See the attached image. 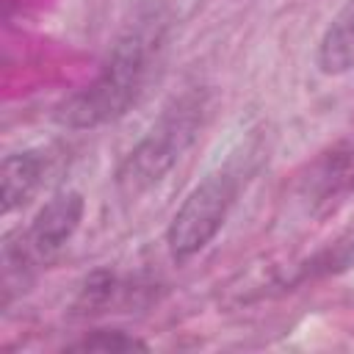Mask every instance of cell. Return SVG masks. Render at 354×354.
Masks as SVG:
<instances>
[{
  "instance_id": "cell-1",
  "label": "cell",
  "mask_w": 354,
  "mask_h": 354,
  "mask_svg": "<svg viewBox=\"0 0 354 354\" xmlns=\"http://www.w3.org/2000/svg\"><path fill=\"white\" fill-rule=\"evenodd\" d=\"M152 33L133 30L119 44L113 47L111 58L100 69V75L75 91L66 102H61L55 119L66 127L86 130L105 124L116 116H122L138 97L147 69H149V55H152Z\"/></svg>"
},
{
  "instance_id": "cell-2",
  "label": "cell",
  "mask_w": 354,
  "mask_h": 354,
  "mask_svg": "<svg viewBox=\"0 0 354 354\" xmlns=\"http://www.w3.org/2000/svg\"><path fill=\"white\" fill-rule=\"evenodd\" d=\"M205 119V100L199 91H188L174 97L149 133L127 152L116 171V183L127 196L144 194L183 158V152L194 144Z\"/></svg>"
},
{
  "instance_id": "cell-3",
  "label": "cell",
  "mask_w": 354,
  "mask_h": 354,
  "mask_svg": "<svg viewBox=\"0 0 354 354\" xmlns=\"http://www.w3.org/2000/svg\"><path fill=\"white\" fill-rule=\"evenodd\" d=\"M246 158L249 155H243V152L227 158L224 163L210 169L183 199V205L177 207V213L169 224V232H166L169 252L174 260L194 257L216 238V232L227 221V216L246 183V174H249Z\"/></svg>"
},
{
  "instance_id": "cell-4",
  "label": "cell",
  "mask_w": 354,
  "mask_h": 354,
  "mask_svg": "<svg viewBox=\"0 0 354 354\" xmlns=\"http://www.w3.org/2000/svg\"><path fill=\"white\" fill-rule=\"evenodd\" d=\"M83 218V196L77 191L55 194L30 221L25 232V254L33 260H50L75 235Z\"/></svg>"
},
{
  "instance_id": "cell-5",
  "label": "cell",
  "mask_w": 354,
  "mask_h": 354,
  "mask_svg": "<svg viewBox=\"0 0 354 354\" xmlns=\"http://www.w3.org/2000/svg\"><path fill=\"white\" fill-rule=\"evenodd\" d=\"M41 171H44V158L33 149L14 152V155L3 158V166H0V205H3V213H11L14 207L25 205L33 196V191L39 188Z\"/></svg>"
},
{
  "instance_id": "cell-6",
  "label": "cell",
  "mask_w": 354,
  "mask_h": 354,
  "mask_svg": "<svg viewBox=\"0 0 354 354\" xmlns=\"http://www.w3.org/2000/svg\"><path fill=\"white\" fill-rule=\"evenodd\" d=\"M318 66L326 75H343L354 69V0H346L326 25L318 41Z\"/></svg>"
},
{
  "instance_id": "cell-7",
  "label": "cell",
  "mask_w": 354,
  "mask_h": 354,
  "mask_svg": "<svg viewBox=\"0 0 354 354\" xmlns=\"http://www.w3.org/2000/svg\"><path fill=\"white\" fill-rule=\"evenodd\" d=\"M72 348H77V351H136V348L144 351L147 346L124 332H94L91 337H83Z\"/></svg>"
}]
</instances>
